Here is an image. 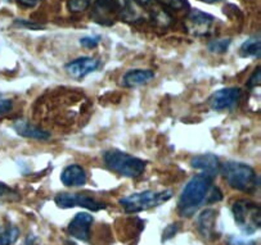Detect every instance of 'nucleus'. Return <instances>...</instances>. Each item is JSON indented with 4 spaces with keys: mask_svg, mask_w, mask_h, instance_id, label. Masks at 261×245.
<instances>
[{
    "mask_svg": "<svg viewBox=\"0 0 261 245\" xmlns=\"http://www.w3.org/2000/svg\"><path fill=\"white\" fill-rule=\"evenodd\" d=\"M230 44H231L230 39H216V40H211L210 43H208L207 48L211 53L224 54L228 51Z\"/></svg>",
    "mask_w": 261,
    "mask_h": 245,
    "instance_id": "nucleus-19",
    "label": "nucleus"
},
{
    "mask_svg": "<svg viewBox=\"0 0 261 245\" xmlns=\"http://www.w3.org/2000/svg\"><path fill=\"white\" fill-rule=\"evenodd\" d=\"M191 166L196 170L202 171V173H206V175H210L213 177H215L219 172H220L221 163L219 161L218 157L215 154L206 153L201 154V156H196L194 158H192Z\"/></svg>",
    "mask_w": 261,
    "mask_h": 245,
    "instance_id": "nucleus-13",
    "label": "nucleus"
},
{
    "mask_svg": "<svg viewBox=\"0 0 261 245\" xmlns=\"http://www.w3.org/2000/svg\"><path fill=\"white\" fill-rule=\"evenodd\" d=\"M216 219H218V212L213 208L202 210L197 217V229L199 235L207 241L215 240L219 235L216 231Z\"/></svg>",
    "mask_w": 261,
    "mask_h": 245,
    "instance_id": "nucleus-11",
    "label": "nucleus"
},
{
    "mask_svg": "<svg viewBox=\"0 0 261 245\" xmlns=\"http://www.w3.org/2000/svg\"><path fill=\"white\" fill-rule=\"evenodd\" d=\"M54 202H56L57 207L63 208V209L73 207H83L85 209L98 212V210L105 209L107 207L105 203L99 202V200L94 199V198L89 197V195L77 194V193H75V194H72V193H62V194H58L54 198Z\"/></svg>",
    "mask_w": 261,
    "mask_h": 245,
    "instance_id": "nucleus-6",
    "label": "nucleus"
},
{
    "mask_svg": "<svg viewBox=\"0 0 261 245\" xmlns=\"http://www.w3.org/2000/svg\"><path fill=\"white\" fill-rule=\"evenodd\" d=\"M98 67H99V60L90 57H83L67 63L65 68L71 77L80 80V78L86 77L88 75L97 71Z\"/></svg>",
    "mask_w": 261,
    "mask_h": 245,
    "instance_id": "nucleus-12",
    "label": "nucleus"
},
{
    "mask_svg": "<svg viewBox=\"0 0 261 245\" xmlns=\"http://www.w3.org/2000/svg\"><path fill=\"white\" fill-rule=\"evenodd\" d=\"M172 190H164V192H152L146 190L142 193H134L132 195L120 199V204L127 213H139L143 210L151 209L164 204L172 198Z\"/></svg>",
    "mask_w": 261,
    "mask_h": 245,
    "instance_id": "nucleus-5",
    "label": "nucleus"
},
{
    "mask_svg": "<svg viewBox=\"0 0 261 245\" xmlns=\"http://www.w3.org/2000/svg\"><path fill=\"white\" fill-rule=\"evenodd\" d=\"M19 237V229L14 225L0 226V245H13Z\"/></svg>",
    "mask_w": 261,
    "mask_h": 245,
    "instance_id": "nucleus-18",
    "label": "nucleus"
},
{
    "mask_svg": "<svg viewBox=\"0 0 261 245\" xmlns=\"http://www.w3.org/2000/svg\"><path fill=\"white\" fill-rule=\"evenodd\" d=\"M260 81H261V72H260V68L255 70V72L252 73L250 78H248V82H247V86L250 89H255L256 86H260Z\"/></svg>",
    "mask_w": 261,
    "mask_h": 245,
    "instance_id": "nucleus-26",
    "label": "nucleus"
},
{
    "mask_svg": "<svg viewBox=\"0 0 261 245\" xmlns=\"http://www.w3.org/2000/svg\"><path fill=\"white\" fill-rule=\"evenodd\" d=\"M241 97L242 90L240 87H225L214 93L208 103L215 111H229L238 104Z\"/></svg>",
    "mask_w": 261,
    "mask_h": 245,
    "instance_id": "nucleus-8",
    "label": "nucleus"
},
{
    "mask_svg": "<svg viewBox=\"0 0 261 245\" xmlns=\"http://www.w3.org/2000/svg\"><path fill=\"white\" fill-rule=\"evenodd\" d=\"M12 197H13L14 199H18V193L14 192L13 189L9 188V186L6 185L4 182H0V199H4V198L11 199Z\"/></svg>",
    "mask_w": 261,
    "mask_h": 245,
    "instance_id": "nucleus-23",
    "label": "nucleus"
},
{
    "mask_svg": "<svg viewBox=\"0 0 261 245\" xmlns=\"http://www.w3.org/2000/svg\"><path fill=\"white\" fill-rule=\"evenodd\" d=\"M215 19V17L211 14L205 13L199 9H192L187 17L186 27L192 35L207 36L208 34H211Z\"/></svg>",
    "mask_w": 261,
    "mask_h": 245,
    "instance_id": "nucleus-7",
    "label": "nucleus"
},
{
    "mask_svg": "<svg viewBox=\"0 0 261 245\" xmlns=\"http://www.w3.org/2000/svg\"><path fill=\"white\" fill-rule=\"evenodd\" d=\"M137 2L139 4H148L149 2H151V0H137Z\"/></svg>",
    "mask_w": 261,
    "mask_h": 245,
    "instance_id": "nucleus-31",
    "label": "nucleus"
},
{
    "mask_svg": "<svg viewBox=\"0 0 261 245\" xmlns=\"http://www.w3.org/2000/svg\"><path fill=\"white\" fill-rule=\"evenodd\" d=\"M240 55L242 58H260L261 55V43L258 38H251L246 40L240 48Z\"/></svg>",
    "mask_w": 261,
    "mask_h": 245,
    "instance_id": "nucleus-17",
    "label": "nucleus"
},
{
    "mask_svg": "<svg viewBox=\"0 0 261 245\" xmlns=\"http://www.w3.org/2000/svg\"><path fill=\"white\" fill-rule=\"evenodd\" d=\"M178 230H179L178 224L169 225V226L165 229L164 234H162V241H166V240H169V239H171V237L175 236L176 232H178Z\"/></svg>",
    "mask_w": 261,
    "mask_h": 245,
    "instance_id": "nucleus-25",
    "label": "nucleus"
},
{
    "mask_svg": "<svg viewBox=\"0 0 261 245\" xmlns=\"http://www.w3.org/2000/svg\"><path fill=\"white\" fill-rule=\"evenodd\" d=\"M93 216L86 212H80L71 220L68 225V234L80 241H89L90 227L93 225Z\"/></svg>",
    "mask_w": 261,
    "mask_h": 245,
    "instance_id": "nucleus-10",
    "label": "nucleus"
},
{
    "mask_svg": "<svg viewBox=\"0 0 261 245\" xmlns=\"http://www.w3.org/2000/svg\"><path fill=\"white\" fill-rule=\"evenodd\" d=\"M100 36H85L80 39V45L86 49H94L99 45Z\"/></svg>",
    "mask_w": 261,
    "mask_h": 245,
    "instance_id": "nucleus-22",
    "label": "nucleus"
},
{
    "mask_svg": "<svg viewBox=\"0 0 261 245\" xmlns=\"http://www.w3.org/2000/svg\"><path fill=\"white\" fill-rule=\"evenodd\" d=\"M12 109H13V103H12V100L7 99V98L0 95V116L8 114Z\"/></svg>",
    "mask_w": 261,
    "mask_h": 245,
    "instance_id": "nucleus-24",
    "label": "nucleus"
},
{
    "mask_svg": "<svg viewBox=\"0 0 261 245\" xmlns=\"http://www.w3.org/2000/svg\"><path fill=\"white\" fill-rule=\"evenodd\" d=\"M61 181L66 186H83L86 183V173L81 166H67L61 173Z\"/></svg>",
    "mask_w": 261,
    "mask_h": 245,
    "instance_id": "nucleus-16",
    "label": "nucleus"
},
{
    "mask_svg": "<svg viewBox=\"0 0 261 245\" xmlns=\"http://www.w3.org/2000/svg\"><path fill=\"white\" fill-rule=\"evenodd\" d=\"M22 7H26V8H33L36 4L40 2V0H17Z\"/></svg>",
    "mask_w": 261,
    "mask_h": 245,
    "instance_id": "nucleus-29",
    "label": "nucleus"
},
{
    "mask_svg": "<svg viewBox=\"0 0 261 245\" xmlns=\"http://www.w3.org/2000/svg\"><path fill=\"white\" fill-rule=\"evenodd\" d=\"M231 213L236 225L245 235H252L260 230L261 209L257 203L241 199L233 203Z\"/></svg>",
    "mask_w": 261,
    "mask_h": 245,
    "instance_id": "nucleus-4",
    "label": "nucleus"
},
{
    "mask_svg": "<svg viewBox=\"0 0 261 245\" xmlns=\"http://www.w3.org/2000/svg\"><path fill=\"white\" fill-rule=\"evenodd\" d=\"M119 11L120 6L116 0H95L92 9V18L103 26H111Z\"/></svg>",
    "mask_w": 261,
    "mask_h": 245,
    "instance_id": "nucleus-9",
    "label": "nucleus"
},
{
    "mask_svg": "<svg viewBox=\"0 0 261 245\" xmlns=\"http://www.w3.org/2000/svg\"><path fill=\"white\" fill-rule=\"evenodd\" d=\"M228 245H256V241L253 240L241 239V237L230 236L228 239Z\"/></svg>",
    "mask_w": 261,
    "mask_h": 245,
    "instance_id": "nucleus-27",
    "label": "nucleus"
},
{
    "mask_svg": "<svg viewBox=\"0 0 261 245\" xmlns=\"http://www.w3.org/2000/svg\"><path fill=\"white\" fill-rule=\"evenodd\" d=\"M17 24H19V26H26V27H30V28H33V30H40L41 26L38 23H33V22H27V21H16Z\"/></svg>",
    "mask_w": 261,
    "mask_h": 245,
    "instance_id": "nucleus-28",
    "label": "nucleus"
},
{
    "mask_svg": "<svg viewBox=\"0 0 261 245\" xmlns=\"http://www.w3.org/2000/svg\"><path fill=\"white\" fill-rule=\"evenodd\" d=\"M90 2L92 0H70L68 7L72 12H83L90 6Z\"/></svg>",
    "mask_w": 261,
    "mask_h": 245,
    "instance_id": "nucleus-21",
    "label": "nucleus"
},
{
    "mask_svg": "<svg viewBox=\"0 0 261 245\" xmlns=\"http://www.w3.org/2000/svg\"><path fill=\"white\" fill-rule=\"evenodd\" d=\"M220 172L223 173L230 188L238 192L253 194L260 189V177L251 166L241 162H225L221 165Z\"/></svg>",
    "mask_w": 261,
    "mask_h": 245,
    "instance_id": "nucleus-2",
    "label": "nucleus"
},
{
    "mask_svg": "<svg viewBox=\"0 0 261 245\" xmlns=\"http://www.w3.org/2000/svg\"><path fill=\"white\" fill-rule=\"evenodd\" d=\"M154 78V72L151 70H133L122 77V85L125 87H138L151 82Z\"/></svg>",
    "mask_w": 261,
    "mask_h": 245,
    "instance_id": "nucleus-15",
    "label": "nucleus"
},
{
    "mask_svg": "<svg viewBox=\"0 0 261 245\" xmlns=\"http://www.w3.org/2000/svg\"><path fill=\"white\" fill-rule=\"evenodd\" d=\"M103 159L108 170L129 178H137L142 176L147 167L146 161L117 149L106 151L103 154Z\"/></svg>",
    "mask_w": 261,
    "mask_h": 245,
    "instance_id": "nucleus-3",
    "label": "nucleus"
},
{
    "mask_svg": "<svg viewBox=\"0 0 261 245\" xmlns=\"http://www.w3.org/2000/svg\"><path fill=\"white\" fill-rule=\"evenodd\" d=\"M13 129L16 130L17 134L27 139L45 141L50 138V134L48 131H44L40 127L35 126V125L30 124V122L23 121V119H18V121L14 122Z\"/></svg>",
    "mask_w": 261,
    "mask_h": 245,
    "instance_id": "nucleus-14",
    "label": "nucleus"
},
{
    "mask_svg": "<svg viewBox=\"0 0 261 245\" xmlns=\"http://www.w3.org/2000/svg\"><path fill=\"white\" fill-rule=\"evenodd\" d=\"M214 177L199 173L188 181L178 200V209L183 217H192L203 203H208Z\"/></svg>",
    "mask_w": 261,
    "mask_h": 245,
    "instance_id": "nucleus-1",
    "label": "nucleus"
},
{
    "mask_svg": "<svg viewBox=\"0 0 261 245\" xmlns=\"http://www.w3.org/2000/svg\"><path fill=\"white\" fill-rule=\"evenodd\" d=\"M160 3L164 7L170 9H175V11H180V9L189 8L188 0H159Z\"/></svg>",
    "mask_w": 261,
    "mask_h": 245,
    "instance_id": "nucleus-20",
    "label": "nucleus"
},
{
    "mask_svg": "<svg viewBox=\"0 0 261 245\" xmlns=\"http://www.w3.org/2000/svg\"><path fill=\"white\" fill-rule=\"evenodd\" d=\"M203 3H208V4H213V3H218L219 0H201Z\"/></svg>",
    "mask_w": 261,
    "mask_h": 245,
    "instance_id": "nucleus-30",
    "label": "nucleus"
}]
</instances>
